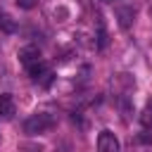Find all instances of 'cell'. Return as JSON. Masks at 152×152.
<instances>
[{"label":"cell","mask_w":152,"mask_h":152,"mask_svg":"<svg viewBox=\"0 0 152 152\" xmlns=\"http://www.w3.org/2000/svg\"><path fill=\"white\" fill-rule=\"evenodd\" d=\"M26 71H28V76H31L33 81H40L50 69H48V64H45L43 59H36V62H31V64L26 66Z\"/></svg>","instance_id":"5"},{"label":"cell","mask_w":152,"mask_h":152,"mask_svg":"<svg viewBox=\"0 0 152 152\" xmlns=\"http://www.w3.org/2000/svg\"><path fill=\"white\" fill-rule=\"evenodd\" d=\"M17 57H19V62L24 64V66H28L31 62H36V59H40V50L36 48V45H24L19 52H17Z\"/></svg>","instance_id":"3"},{"label":"cell","mask_w":152,"mask_h":152,"mask_svg":"<svg viewBox=\"0 0 152 152\" xmlns=\"http://www.w3.org/2000/svg\"><path fill=\"white\" fill-rule=\"evenodd\" d=\"M55 126V116L48 114V112H40V114H31L26 121H24V133L26 135H38V133H45Z\"/></svg>","instance_id":"1"},{"label":"cell","mask_w":152,"mask_h":152,"mask_svg":"<svg viewBox=\"0 0 152 152\" xmlns=\"http://www.w3.org/2000/svg\"><path fill=\"white\" fill-rule=\"evenodd\" d=\"M17 5H19L21 10H33V7H36V0H17Z\"/></svg>","instance_id":"10"},{"label":"cell","mask_w":152,"mask_h":152,"mask_svg":"<svg viewBox=\"0 0 152 152\" xmlns=\"http://www.w3.org/2000/svg\"><path fill=\"white\" fill-rule=\"evenodd\" d=\"M147 107H152V97H150V102H147Z\"/></svg>","instance_id":"11"},{"label":"cell","mask_w":152,"mask_h":152,"mask_svg":"<svg viewBox=\"0 0 152 152\" xmlns=\"http://www.w3.org/2000/svg\"><path fill=\"white\" fill-rule=\"evenodd\" d=\"M0 28H2L5 33H14V31H17V24H14V19H12L10 14H0Z\"/></svg>","instance_id":"7"},{"label":"cell","mask_w":152,"mask_h":152,"mask_svg":"<svg viewBox=\"0 0 152 152\" xmlns=\"http://www.w3.org/2000/svg\"><path fill=\"white\" fill-rule=\"evenodd\" d=\"M140 124H142V128H152V107L140 112Z\"/></svg>","instance_id":"9"},{"label":"cell","mask_w":152,"mask_h":152,"mask_svg":"<svg viewBox=\"0 0 152 152\" xmlns=\"http://www.w3.org/2000/svg\"><path fill=\"white\" fill-rule=\"evenodd\" d=\"M107 48V31H104V24L97 21V50H104Z\"/></svg>","instance_id":"8"},{"label":"cell","mask_w":152,"mask_h":152,"mask_svg":"<svg viewBox=\"0 0 152 152\" xmlns=\"http://www.w3.org/2000/svg\"><path fill=\"white\" fill-rule=\"evenodd\" d=\"M150 14H152V7H150Z\"/></svg>","instance_id":"13"},{"label":"cell","mask_w":152,"mask_h":152,"mask_svg":"<svg viewBox=\"0 0 152 152\" xmlns=\"http://www.w3.org/2000/svg\"><path fill=\"white\" fill-rule=\"evenodd\" d=\"M116 19H119V26H121V28H128V26L133 24V19H135V10L128 7V5L116 7Z\"/></svg>","instance_id":"4"},{"label":"cell","mask_w":152,"mask_h":152,"mask_svg":"<svg viewBox=\"0 0 152 152\" xmlns=\"http://www.w3.org/2000/svg\"><path fill=\"white\" fill-rule=\"evenodd\" d=\"M14 114V102L10 95H0V116L2 119H10Z\"/></svg>","instance_id":"6"},{"label":"cell","mask_w":152,"mask_h":152,"mask_svg":"<svg viewBox=\"0 0 152 152\" xmlns=\"http://www.w3.org/2000/svg\"><path fill=\"white\" fill-rule=\"evenodd\" d=\"M102 2H114V0H102Z\"/></svg>","instance_id":"12"},{"label":"cell","mask_w":152,"mask_h":152,"mask_svg":"<svg viewBox=\"0 0 152 152\" xmlns=\"http://www.w3.org/2000/svg\"><path fill=\"white\" fill-rule=\"evenodd\" d=\"M119 140H116V135L112 133V131H102L100 135H97V150L100 152H119Z\"/></svg>","instance_id":"2"}]
</instances>
